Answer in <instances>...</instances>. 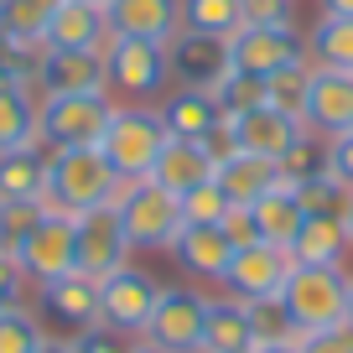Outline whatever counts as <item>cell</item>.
Returning <instances> with one entry per match:
<instances>
[{"label":"cell","mask_w":353,"mask_h":353,"mask_svg":"<svg viewBox=\"0 0 353 353\" xmlns=\"http://www.w3.org/2000/svg\"><path fill=\"white\" fill-rule=\"evenodd\" d=\"M120 192V176H114L110 156L99 145H73V151H47V198L42 208L52 213H88L114 203Z\"/></svg>","instance_id":"1"},{"label":"cell","mask_w":353,"mask_h":353,"mask_svg":"<svg viewBox=\"0 0 353 353\" xmlns=\"http://www.w3.org/2000/svg\"><path fill=\"white\" fill-rule=\"evenodd\" d=\"M166 141H172V130H166L156 104H120L114 99V114H110V130H104L99 151L110 156L120 182H141V176H151Z\"/></svg>","instance_id":"2"},{"label":"cell","mask_w":353,"mask_h":353,"mask_svg":"<svg viewBox=\"0 0 353 353\" xmlns=\"http://www.w3.org/2000/svg\"><path fill=\"white\" fill-rule=\"evenodd\" d=\"M281 301L291 312L296 338L348 322V265H291Z\"/></svg>","instance_id":"3"},{"label":"cell","mask_w":353,"mask_h":353,"mask_svg":"<svg viewBox=\"0 0 353 353\" xmlns=\"http://www.w3.org/2000/svg\"><path fill=\"white\" fill-rule=\"evenodd\" d=\"M114 213H120L125 223V239H130V250H145V254H166L172 250V239L182 234V198H172L166 188H156L151 176H141V182H120V192H114Z\"/></svg>","instance_id":"4"},{"label":"cell","mask_w":353,"mask_h":353,"mask_svg":"<svg viewBox=\"0 0 353 353\" xmlns=\"http://www.w3.org/2000/svg\"><path fill=\"white\" fill-rule=\"evenodd\" d=\"M114 114V94H42L37 125H42L47 151H73V145H99Z\"/></svg>","instance_id":"5"},{"label":"cell","mask_w":353,"mask_h":353,"mask_svg":"<svg viewBox=\"0 0 353 353\" xmlns=\"http://www.w3.org/2000/svg\"><path fill=\"white\" fill-rule=\"evenodd\" d=\"M104 73H110V94L120 104H161V94L172 88V68H166L161 42L110 37V47H104Z\"/></svg>","instance_id":"6"},{"label":"cell","mask_w":353,"mask_h":353,"mask_svg":"<svg viewBox=\"0 0 353 353\" xmlns=\"http://www.w3.org/2000/svg\"><path fill=\"white\" fill-rule=\"evenodd\" d=\"M229 57H234V73H250V78H276L281 68L301 63L307 57V32L296 21H281V26H239L229 37Z\"/></svg>","instance_id":"7"},{"label":"cell","mask_w":353,"mask_h":353,"mask_svg":"<svg viewBox=\"0 0 353 353\" xmlns=\"http://www.w3.org/2000/svg\"><path fill=\"white\" fill-rule=\"evenodd\" d=\"M203 317H208V291L161 286V301H156L141 338L166 348V353H203Z\"/></svg>","instance_id":"8"},{"label":"cell","mask_w":353,"mask_h":353,"mask_svg":"<svg viewBox=\"0 0 353 353\" xmlns=\"http://www.w3.org/2000/svg\"><path fill=\"white\" fill-rule=\"evenodd\" d=\"M166 68H172V88H198V94H219L234 78L229 42L198 32H176L166 42Z\"/></svg>","instance_id":"9"},{"label":"cell","mask_w":353,"mask_h":353,"mask_svg":"<svg viewBox=\"0 0 353 353\" xmlns=\"http://www.w3.org/2000/svg\"><path fill=\"white\" fill-rule=\"evenodd\" d=\"M26 281L32 286H47V281H63L78 270V229H73V213H42V223L32 229V239L16 250Z\"/></svg>","instance_id":"10"},{"label":"cell","mask_w":353,"mask_h":353,"mask_svg":"<svg viewBox=\"0 0 353 353\" xmlns=\"http://www.w3.org/2000/svg\"><path fill=\"white\" fill-rule=\"evenodd\" d=\"M156 301H161V281L141 265H120L114 276L99 281V312H104V327H120L130 338H141L145 322H151Z\"/></svg>","instance_id":"11"},{"label":"cell","mask_w":353,"mask_h":353,"mask_svg":"<svg viewBox=\"0 0 353 353\" xmlns=\"http://www.w3.org/2000/svg\"><path fill=\"white\" fill-rule=\"evenodd\" d=\"M291 250H281V244H244V250H234L229 270H223L219 291L234 301H260V296H281V286H286L291 276Z\"/></svg>","instance_id":"12"},{"label":"cell","mask_w":353,"mask_h":353,"mask_svg":"<svg viewBox=\"0 0 353 353\" xmlns=\"http://www.w3.org/2000/svg\"><path fill=\"white\" fill-rule=\"evenodd\" d=\"M73 229H78V270H83V276L104 281V276H114L120 265H130L135 250H130V239H125V223H120V213H114V203L78 213Z\"/></svg>","instance_id":"13"},{"label":"cell","mask_w":353,"mask_h":353,"mask_svg":"<svg viewBox=\"0 0 353 353\" xmlns=\"http://www.w3.org/2000/svg\"><path fill=\"white\" fill-rule=\"evenodd\" d=\"M42 94H110L104 52H94V47H42L37 99Z\"/></svg>","instance_id":"14"},{"label":"cell","mask_w":353,"mask_h":353,"mask_svg":"<svg viewBox=\"0 0 353 353\" xmlns=\"http://www.w3.org/2000/svg\"><path fill=\"white\" fill-rule=\"evenodd\" d=\"M176 260V270L188 281H198V286H219L223 270H229L234 260V244L223 239L219 223H182V234L172 239V250H166Z\"/></svg>","instance_id":"15"},{"label":"cell","mask_w":353,"mask_h":353,"mask_svg":"<svg viewBox=\"0 0 353 353\" xmlns=\"http://www.w3.org/2000/svg\"><path fill=\"white\" fill-rule=\"evenodd\" d=\"M37 301H42V312L57 322V327H68V338H78L83 327H99V322H104V312H99V281L83 276V270L37 286Z\"/></svg>","instance_id":"16"},{"label":"cell","mask_w":353,"mask_h":353,"mask_svg":"<svg viewBox=\"0 0 353 353\" xmlns=\"http://www.w3.org/2000/svg\"><path fill=\"white\" fill-rule=\"evenodd\" d=\"M114 37H135V42H172L182 32V0H110L104 6Z\"/></svg>","instance_id":"17"},{"label":"cell","mask_w":353,"mask_h":353,"mask_svg":"<svg viewBox=\"0 0 353 353\" xmlns=\"http://www.w3.org/2000/svg\"><path fill=\"white\" fill-rule=\"evenodd\" d=\"M307 130L327 135V141L343 135V130H353V73H338V68H317V73H312Z\"/></svg>","instance_id":"18"},{"label":"cell","mask_w":353,"mask_h":353,"mask_svg":"<svg viewBox=\"0 0 353 353\" xmlns=\"http://www.w3.org/2000/svg\"><path fill=\"white\" fill-rule=\"evenodd\" d=\"M208 176H213V156L203 151V141H182V135H172L161 145V156H156V166H151V182L166 188L172 198H188Z\"/></svg>","instance_id":"19"},{"label":"cell","mask_w":353,"mask_h":353,"mask_svg":"<svg viewBox=\"0 0 353 353\" xmlns=\"http://www.w3.org/2000/svg\"><path fill=\"white\" fill-rule=\"evenodd\" d=\"M213 182L223 188V198L239 203V208H254L265 192L281 182V166L270 156H254V151H234L229 161L213 166Z\"/></svg>","instance_id":"20"},{"label":"cell","mask_w":353,"mask_h":353,"mask_svg":"<svg viewBox=\"0 0 353 353\" xmlns=\"http://www.w3.org/2000/svg\"><path fill=\"white\" fill-rule=\"evenodd\" d=\"M229 125H234V141H239V151L270 156V161H281V156L291 151V141L307 130L301 120H291V114L270 110V104H260V110L239 114V120H229Z\"/></svg>","instance_id":"21"},{"label":"cell","mask_w":353,"mask_h":353,"mask_svg":"<svg viewBox=\"0 0 353 353\" xmlns=\"http://www.w3.org/2000/svg\"><path fill=\"white\" fill-rule=\"evenodd\" d=\"M353 239H348V219L343 213H307L296 244H291V260L296 265H348Z\"/></svg>","instance_id":"22"},{"label":"cell","mask_w":353,"mask_h":353,"mask_svg":"<svg viewBox=\"0 0 353 353\" xmlns=\"http://www.w3.org/2000/svg\"><path fill=\"white\" fill-rule=\"evenodd\" d=\"M110 16L104 6H83V0H63L52 11V26H47V42L42 47H94L104 52L110 47Z\"/></svg>","instance_id":"23"},{"label":"cell","mask_w":353,"mask_h":353,"mask_svg":"<svg viewBox=\"0 0 353 353\" xmlns=\"http://www.w3.org/2000/svg\"><path fill=\"white\" fill-rule=\"evenodd\" d=\"M161 120L172 135H182V141H203L208 130H219L223 125V110L213 94H198V88H166L161 94Z\"/></svg>","instance_id":"24"},{"label":"cell","mask_w":353,"mask_h":353,"mask_svg":"<svg viewBox=\"0 0 353 353\" xmlns=\"http://www.w3.org/2000/svg\"><path fill=\"white\" fill-rule=\"evenodd\" d=\"M203 353H254V327L244 301L234 296H208V317H203Z\"/></svg>","instance_id":"25"},{"label":"cell","mask_w":353,"mask_h":353,"mask_svg":"<svg viewBox=\"0 0 353 353\" xmlns=\"http://www.w3.org/2000/svg\"><path fill=\"white\" fill-rule=\"evenodd\" d=\"M0 198L6 203H42L47 198V145L0 151Z\"/></svg>","instance_id":"26"},{"label":"cell","mask_w":353,"mask_h":353,"mask_svg":"<svg viewBox=\"0 0 353 353\" xmlns=\"http://www.w3.org/2000/svg\"><path fill=\"white\" fill-rule=\"evenodd\" d=\"M254 229H260L265 244H281V250H291L301 234V223H307V208H301L296 188H286V182H276V188L265 192L260 203H254Z\"/></svg>","instance_id":"27"},{"label":"cell","mask_w":353,"mask_h":353,"mask_svg":"<svg viewBox=\"0 0 353 353\" xmlns=\"http://www.w3.org/2000/svg\"><path fill=\"white\" fill-rule=\"evenodd\" d=\"M21 145H42L37 94L11 83V78H0V151H21Z\"/></svg>","instance_id":"28"},{"label":"cell","mask_w":353,"mask_h":353,"mask_svg":"<svg viewBox=\"0 0 353 353\" xmlns=\"http://www.w3.org/2000/svg\"><path fill=\"white\" fill-rule=\"evenodd\" d=\"M307 57H312L317 68L353 73V16L317 11V21L307 26Z\"/></svg>","instance_id":"29"},{"label":"cell","mask_w":353,"mask_h":353,"mask_svg":"<svg viewBox=\"0 0 353 353\" xmlns=\"http://www.w3.org/2000/svg\"><path fill=\"white\" fill-rule=\"evenodd\" d=\"M57 6L63 0H0V32L21 47H42Z\"/></svg>","instance_id":"30"},{"label":"cell","mask_w":353,"mask_h":353,"mask_svg":"<svg viewBox=\"0 0 353 353\" xmlns=\"http://www.w3.org/2000/svg\"><path fill=\"white\" fill-rule=\"evenodd\" d=\"M312 73H317V63H312V57H301V63L281 68L276 78H265V104L307 125V94H312Z\"/></svg>","instance_id":"31"},{"label":"cell","mask_w":353,"mask_h":353,"mask_svg":"<svg viewBox=\"0 0 353 353\" xmlns=\"http://www.w3.org/2000/svg\"><path fill=\"white\" fill-rule=\"evenodd\" d=\"M244 26L239 16V0H182V32H198V37H223L229 42L234 32Z\"/></svg>","instance_id":"32"},{"label":"cell","mask_w":353,"mask_h":353,"mask_svg":"<svg viewBox=\"0 0 353 353\" xmlns=\"http://www.w3.org/2000/svg\"><path fill=\"white\" fill-rule=\"evenodd\" d=\"M276 166H281V182H286V188H301V182L322 176V172H327V135L301 130L296 141H291V151L281 156Z\"/></svg>","instance_id":"33"},{"label":"cell","mask_w":353,"mask_h":353,"mask_svg":"<svg viewBox=\"0 0 353 353\" xmlns=\"http://www.w3.org/2000/svg\"><path fill=\"white\" fill-rule=\"evenodd\" d=\"M47 327L32 307H11L0 312V353H42Z\"/></svg>","instance_id":"34"},{"label":"cell","mask_w":353,"mask_h":353,"mask_svg":"<svg viewBox=\"0 0 353 353\" xmlns=\"http://www.w3.org/2000/svg\"><path fill=\"white\" fill-rule=\"evenodd\" d=\"M244 312H250L254 343H286V338H296V327H291V312H286V301H281V296L244 301Z\"/></svg>","instance_id":"35"},{"label":"cell","mask_w":353,"mask_h":353,"mask_svg":"<svg viewBox=\"0 0 353 353\" xmlns=\"http://www.w3.org/2000/svg\"><path fill=\"white\" fill-rule=\"evenodd\" d=\"M42 203H6L0 198V250L6 254H16L26 239H32V229L42 223Z\"/></svg>","instance_id":"36"},{"label":"cell","mask_w":353,"mask_h":353,"mask_svg":"<svg viewBox=\"0 0 353 353\" xmlns=\"http://www.w3.org/2000/svg\"><path fill=\"white\" fill-rule=\"evenodd\" d=\"M296 198H301V208L307 213H343L348 219V203H353V192L343 188L332 172H322V176H312V182H301L296 188Z\"/></svg>","instance_id":"37"},{"label":"cell","mask_w":353,"mask_h":353,"mask_svg":"<svg viewBox=\"0 0 353 353\" xmlns=\"http://www.w3.org/2000/svg\"><path fill=\"white\" fill-rule=\"evenodd\" d=\"M219 99V110H223V120H239V114H250V110H260L265 104V78H250V73H234L229 83L213 94Z\"/></svg>","instance_id":"38"},{"label":"cell","mask_w":353,"mask_h":353,"mask_svg":"<svg viewBox=\"0 0 353 353\" xmlns=\"http://www.w3.org/2000/svg\"><path fill=\"white\" fill-rule=\"evenodd\" d=\"M229 208H234V203L223 198V188L213 182V176L182 198V219H188V223H223V213H229Z\"/></svg>","instance_id":"39"},{"label":"cell","mask_w":353,"mask_h":353,"mask_svg":"<svg viewBox=\"0 0 353 353\" xmlns=\"http://www.w3.org/2000/svg\"><path fill=\"white\" fill-rule=\"evenodd\" d=\"M135 343H141V338H130V332L104 327V322H99V327H83V332H78L73 348L78 353H135Z\"/></svg>","instance_id":"40"},{"label":"cell","mask_w":353,"mask_h":353,"mask_svg":"<svg viewBox=\"0 0 353 353\" xmlns=\"http://www.w3.org/2000/svg\"><path fill=\"white\" fill-rule=\"evenodd\" d=\"M26 291H32V281H26L21 260L0 250V312H11V307H26Z\"/></svg>","instance_id":"41"},{"label":"cell","mask_w":353,"mask_h":353,"mask_svg":"<svg viewBox=\"0 0 353 353\" xmlns=\"http://www.w3.org/2000/svg\"><path fill=\"white\" fill-rule=\"evenodd\" d=\"M244 26H281L296 21V0H239Z\"/></svg>","instance_id":"42"},{"label":"cell","mask_w":353,"mask_h":353,"mask_svg":"<svg viewBox=\"0 0 353 353\" xmlns=\"http://www.w3.org/2000/svg\"><path fill=\"white\" fill-rule=\"evenodd\" d=\"M296 348L301 353H353V327L338 322V327H322V332H301Z\"/></svg>","instance_id":"43"},{"label":"cell","mask_w":353,"mask_h":353,"mask_svg":"<svg viewBox=\"0 0 353 353\" xmlns=\"http://www.w3.org/2000/svg\"><path fill=\"white\" fill-rule=\"evenodd\" d=\"M219 229H223V239H229L234 250H244V244H260V229H254V213H250V208H239V203H234V208L223 213V223H219Z\"/></svg>","instance_id":"44"},{"label":"cell","mask_w":353,"mask_h":353,"mask_svg":"<svg viewBox=\"0 0 353 353\" xmlns=\"http://www.w3.org/2000/svg\"><path fill=\"white\" fill-rule=\"evenodd\" d=\"M327 172L353 192V130H343V135H332V141H327Z\"/></svg>","instance_id":"45"},{"label":"cell","mask_w":353,"mask_h":353,"mask_svg":"<svg viewBox=\"0 0 353 353\" xmlns=\"http://www.w3.org/2000/svg\"><path fill=\"white\" fill-rule=\"evenodd\" d=\"M254 353H301V348L296 338H286V343H254Z\"/></svg>","instance_id":"46"},{"label":"cell","mask_w":353,"mask_h":353,"mask_svg":"<svg viewBox=\"0 0 353 353\" xmlns=\"http://www.w3.org/2000/svg\"><path fill=\"white\" fill-rule=\"evenodd\" d=\"M42 353H78V348H73V338H47Z\"/></svg>","instance_id":"47"},{"label":"cell","mask_w":353,"mask_h":353,"mask_svg":"<svg viewBox=\"0 0 353 353\" xmlns=\"http://www.w3.org/2000/svg\"><path fill=\"white\" fill-rule=\"evenodd\" d=\"M322 11H332V16H353V0H317Z\"/></svg>","instance_id":"48"},{"label":"cell","mask_w":353,"mask_h":353,"mask_svg":"<svg viewBox=\"0 0 353 353\" xmlns=\"http://www.w3.org/2000/svg\"><path fill=\"white\" fill-rule=\"evenodd\" d=\"M135 353H166V348H156V343H145V338H141V343H135Z\"/></svg>","instance_id":"49"},{"label":"cell","mask_w":353,"mask_h":353,"mask_svg":"<svg viewBox=\"0 0 353 353\" xmlns=\"http://www.w3.org/2000/svg\"><path fill=\"white\" fill-rule=\"evenodd\" d=\"M348 327H353V270H348Z\"/></svg>","instance_id":"50"},{"label":"cell","mask_w":353,"mask_h":353,"mask_svg":"<svg viewBox=\"0 0 353 353\" xmlns=\"http://www.w3.org/2000/svg\"><path fill=\"white\" fill-rule=\"evenodd\" d=\"M6 52H11V37H6V32H0V63H6Z\"/></svg>","instance_id":"51"},{"label":"cell","mask_w":353,"mask_h":353,"mask_svg":"<svg viewBox=\"0 0 353 353\" xmlns=\"http://www.w3.org/2000/svg\"><path fill=\"white\" fill-rule=\"evenodd\" d=\"M348 239H353V203H348Z\"/></svg>","instance_id":"52"},{"label":"cell","mask_w":353,"mask_h":353,"mask_svg":"<svg viewBox=\"0 0 353 353\" xmlns=\"http://www.w3.org/2000/svg\"><path fill=\"white\" fill-rule=\"evenodd\" d=\"M83 6H110V0H83Z\"/></svg>","instance_id":"53"}]
</instances>
